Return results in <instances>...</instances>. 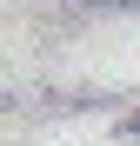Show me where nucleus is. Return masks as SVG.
Returning a JSON list of instances; mask_svg holds the SVG:
<instances>
[{
	"mask_svg": "<svg viewBox=\"0 0 140 146\" xmlns=\"http://www.w3.org/2000/svg\"><path fill=\"white\" fill-rule=\"evenodd\" d=\"M93 13H140V0H87Z\"/></svg>",
	"mask_w": 140,
	"mask_h": 146,
	"instance_id": "f257e3e1",
	"label": "nucleus"
},
{
	"mask_svg": "<svg viewBox=\"0 0 140 146\" xmlns=\"http://www.w3.org/2000/svg\"><path fill=\"white\" fill-rule=\"evenodd\" d=\"M113 133H120V139H140V106H133V113H127V119H120Z\"/></svg>",
	"mask_w": 140,
	"mask_h": 146,
	"instance_id": "f03ea898",
	"label": "nucleus"
}]
</instances>
